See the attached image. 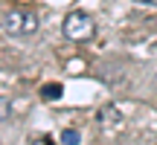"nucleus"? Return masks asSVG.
Returning <instances> with one entry per match:
<instances>
[{
    "label": "nucleus",
    "mask_w": 157,
    "mask_h": 145,
    "mask_svg": "<svg viewBox=\"0 0 157 145\" xmlns=\"http://www.w3.org/2000/svg\"><path fill=\"white\" fill-rule=\"evenodd\" d=\"M3 29L12 38H26L38 32V15L29 9H12L3 15Z\"/></svg>",
    "instance_id": "1"
},
{
    "label": "nucleus",
    "mask_w": 157,
    "mask_h": 145,
    "mask_svg": "<svg viewBox=\"0 0 157 145\" xmlns=\"http://www.w3.org/2000/svg\"><path fill=\"white\" fill-rule=\"evenodd\" d=\"M93 32H96V20L87 12H70L64 17V35L70 41H90Z\"/></svg>",
    "instance_id": "2"
},
{
    "label": "nucleus",
    "mask_w": 157,
    "mask_h": 145,
    "mask_svg": "<svg viewBox=\"0 0 157 145\" xmlns=\"http://www.w3.org/2000/svg\"><path fill=\"white\" fill-rule=\"evenodd\" d=\"M99 122H119V113L113 107H108L105 113H99Z\"/></svg>",
    "instance_id": "3"
},
{
    "label": "nucleus",
    "mask_w": 157,
    "mask_h": 145,
    "mask_svg": "<svg viewBox=\"0 0 157 145\" xmlns=\"http://www.w3.org/2000/svg\"><path fill=\"white\" fill-rule=\"evenodd\" d=\"M61 142H64V145H76V142H78V134H76V131H64Z\"/></svg>",
    "instance_id": "4"
},
{
    "label": "nucleus",
    "mask_w": 157,
    "mask_h": 145,
    "mask_svg": "<svg viewBox=\"0 0 157 145\" xmlns=\"http://www.w3.org/2000/svg\"><path fill=\"white\" fill-rule=\"evenodd\" d=\"M3 119H9V102L0 99V122H3Z\"/></svg>",
    "instance_id": "5"
},
{
    "label": "nucleus",
    "mask_w": 157,
    "mask_h": 145,
    "mask_svg": "<svg viewBox=\"0 0 157 145\" xmlns=\"http://www.w3.org/2000/svg\"><path fill=\"white\" fill-rule=\"evenodd\" d=\"M35 145H58V142H52V139H50V136H41V139H38V142H35Z\"/></svg>",
    "instance_id": "6"
},
{
    "label": "nucleus",
    "mask_w": 157,
    "mask_h": 145,
    "mask_svg": "<svg viewBox=\"0 0 157 145\" xmlns=\"http://www.w3.org/2000/svg\"><path fill=\"white\" fill-rule=\"evenodd\" d=\"M134 3H140V6H157V0H134Z\"/></svg>",
    "instance_id": "7"
}]
</instances>
